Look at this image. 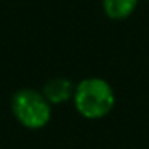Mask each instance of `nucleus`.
I'll use <instances>...</instances> for the list:
<instances>
[{
    "mask_svg": "<svg viewBox=\"0 0 149 149\" xmlns=\"http://www.w3.org/2000/svg\"><path fill=\"white\" fill-rule=\"evenodd\" d=\"M74 106L82 117L90 120L103 119L116 104L114 90L104 79L88 77L80 80L74 90Z\"/></svg>",
    "mask_w": 149,
    "mask_h": 149,
    "instance_id": "1",
    "label": "nucleus"
},
{
    "mask_svg": "<svg viewBox=\"0 0 149 149\" xmlns=\"http://www.w3.org/2000/svg\"><path fill=\"white\" fill-rule=\"evenodd\" d=\"M11 112L23 127L39 130L52 119V104L40 91L34 88H21L11 98Z\"/></svg>",
    "mask_w": 149,
    "mask_h": 149,
    "instance_id": "2",
    "label": "nucleus"
},
{
    "mask_svg": "<svg viewBox=\"0 0 149 149\" xmlns=\"http://www.w3.org/2000/svg\"><path fill=\"white\" fill-rule=\"evenodd\" d=\"M74 84L66 77H55L50 79L45 85H43L42 95L50 104H63L74 98Z\"/></svg>",
    "mask_w": 149,
    "mask_h": 149,
    "instance_id": "3",
    "label": "nucleus"
},
{
    "mask_svg": "<svg viewBox=\"0 0 149 149\" xmlns=\"http://www.w3.org/2000/svg\"><path fill=\"white\" fill-rule=\"evenodd\" d=\"M138 0H103V10L112 19H123L135 11Z\"/></svg>",
    "mask_w": 149,
    "mask_h": 149,
    "instance_id": "4",
    "label": "nucleus"
}]
</instances>
